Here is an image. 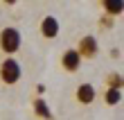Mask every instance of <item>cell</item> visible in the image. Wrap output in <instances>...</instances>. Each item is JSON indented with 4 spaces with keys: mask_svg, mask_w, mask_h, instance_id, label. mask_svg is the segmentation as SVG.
I'll return each instance as SVG.
<instances>
[{
    "mask_svg": "<svg viewBox=\"0 0 124 120\" xmlns=\"http://www.w3.org/2000/svg\"><path fill=\"white\" fill-rule=\"evenodd\" d=\"M101 25H104V27H111V18L104 16V18H101Z\"/></svg>",
    "mask_w": 124,
    "mask_h": 120,
    "instance_id": "obj_11",
    "label": "cell"
},
{
    "mask_svg": "<svg viewBox=\"0 0 124 120\" xmlns=\"http://www.w3.org/2000/svg\"><path fill=\"white\" fill-rule=\"evenodd\" d=\"M61 66H63L65 73H77L79 68H81V57L77 55L75 48H68L61 55Z\"/></svg>",
    "mask_w": 124,
    "mask_h": 120,
    "instance_id": "obj_5",
    "label": "cell"
},
{
    "mask_svg": "<svg viewBox=\"0 0 124 120\" xmlns=\"http://www.w3.org/2000/svg\"><path fill=\"white\" fill-rule=\"evenodd\" d=\"M20 46H23V36H20V32L16 27L7 25V27L0 29V50H2L7 57H14L20 50Z\"/></svg>",
    "mask_w": 124,
    "mask_h": 120,
    "instance_id": "obj_1",
    "label": "cell"
},
{
    "mask_svg": "<svg viewBox=\"0 0 124 120\" xmlns=\"http://www.w3.org/2000/svg\"><path fill=\"white\" fill-rule=\"evenodd\" d=\"M20 77H23V66L18 64V59L5 57V61L0 64V82L5 86H14L20 82Z\"/></svg>",
    "mask_w": 124,
    "mask_h": 120,
    "instance_id": "obj_2",
    "label": "cell"
},
{
    "mask_svg": "<svg viewBox=\"0 0 124 120\" xmlns=\"http://www.w3.org/2000/svg\"><path fill=\"white\" fill-rule=\"evenodd\" d=\"M75 50H77V55L81 57V61H84V59H95L99 55V41H97V36H93V34L81 36Z\"/></svg>",
    "mask_w": 124,
    "mask_h": 120,
    "instance_id": "obj_3",
    "label": "cell"
},
{
    "mask_svg": "<svg viewBox=\"0 0 124 120\" xmlns=\"http://www.w3.org/2000/svg\"><path fill=\"white\" fill-rule=\"evenodd\" d=\"M32 107H34L36 118H41V120H54V113L50 111L47 102L43 100V97H34V100H32Z\"/></svg>",
    "mask_w": 124,
    "mask_h": 120,
    "instance_id": "obj_7",
    "label": "cell"
},
{
    "mask_svg": "<svg viewBox=\"0 0 124 120\" xmlns=\"http://www.w3.org/2000/svg\"><path fill=\"white\" fill-rule=\"evenodd\" d=\"M95 97H97V88H95L93 84H79L77 91H75V100H77L79 104H84V107L93 104Z\"/></svg>",
    "mask_w": 124,
    "mask_h": 120,
    "instance_id": "obj_6",
    "label": "cell"
},
{
    "mask_svg": "<svg viewBox=\"0 0 124 120\" xmlns=\"http://www.w3.org/2000/svg\"><path fill=\"white\" fill-rule=\"evenodd\" d=\"M106 88H117V91H122V73H108L106 77Z\"/></svg>",
    "mask_w": 124,
    "mask_h": 120,
    "instance_id": "obj_10",
    "label": "cell"
},
{
    "mask_svg": "<svg viewBox=\"0 0 124 120\" xmlns=\"http://www.w3.org/2000/svg\"><path fill=\"white\" fill-rule=\"evenodd\" d=\"M104 102L108 104V107L120 104L122 102V91H117V88H106V91H104Z\"/></svg>",
    "mask_w": 124,
    "mask_h": 120,
    "instance_id": "obj_9",
    "label": "cell"
},
{
    "mask_svg": "<svg viewBox=\"0 0 124 120\" xmlns=\"http://www.w3.org/2000/svg\"><path fill=\"white\" fill-rule=\"evenodd\" d=\"M59 29H61L59 20H56L54 16H50V14H47V16H43L41 23H39V32H41L43 39H47V41L56 39V36H59Z\"/></svg>",
    "mask_w": 124,
    "mask_h": 120,
    "instance_id": "obj_4",
    "label": "cell"
},
{
    "mask_svg": "<svg viewBox=\"0 0 124 120\" xmlns=\"http://www.w3.org/2000/svg\"><path fill=\"white\" fill-rule=\"evenodd\" d=\"M101 9H104L106 16H120L124 11V2L122 0H104L101 2Z\"/></svg>",
    "mask_w": 124,
    "mask_h": 120,
    "instance_id": "obj_8",
    "label": "cell"
}]
</instances>
